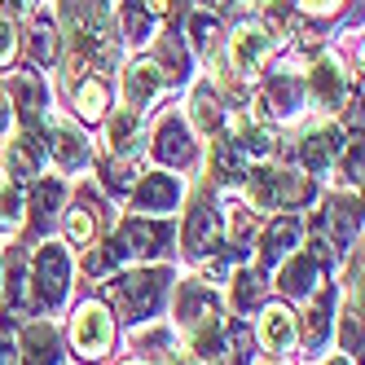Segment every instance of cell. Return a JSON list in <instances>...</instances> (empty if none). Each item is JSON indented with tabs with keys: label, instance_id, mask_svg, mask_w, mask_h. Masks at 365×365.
I'll list each match as a JSON object with an SVG mask.
<instances>
[{
	"label": "cell",
	"instance_id": "cell-35",
	"mask_svg": "<svg viewBox=\"0 0 365 365\" xmlns=\"http://www.w3.org/2000/svg\"><path fill=\"white\" fill-rule=\"evenodd\" d=\"M137 137H141V115H137V110H119V115H110V123H106V141H110L115 154H128V150L137 145Z\"/></svg>",
	"mask_w": 365,
	"mask_h": 365
},
{
	"label": "cell",
	"instance_id": "cell-28",
	"mask_svg": "<svg viewBox=\"0 0 365 365\" xmlns=\"http://www.w3.org/2000/svg\"><path fill=\"white\" fill-rule=\"evenodd\" d=\"M242 176H247V159L238 154V145L229 137H216L212 141V180L229 185V180H242Z\"/></svg>",
	"mask_w": 365,
	"mask_h": 365
},
{
	"label": "cell",
	"instance_id": "cell-22",
	"mask_svg": "<svg viewBox=\"0 0 365 365\" xmlns=\"http://www.w3.org/2000/svg\"><path fill=\"white\" fill-rule=\"evenodd\" d=\"M58 330L48 322L22 326V365H58Z\"/></svg>",
	"mask_w": 365,
	"mask_h": 365
},
{
	"label": "cell",
	"instance_id": "cell-8",
	"mask_svg": "<svg viewBox=\"0 0 365 365\" xmlns=\"http://www.w3.org/2000/svg\"><path fill=\"white\" fill-rule=\"evenodd\" d=\"M356 229H361V207L352 198H330L322 212L312 216V233H322L334 251L352 247L356 242Z\"/></svg>",
	"mask_w": 365,
	"mask_h": 365
},
{
	"label": "cell",
	"instance_id": "cell-40",
	"mask_svg": "<svg viewBox=\"0 0 365 365\" xmlns=\"http://www.w3.org/2000/svg\"><path fill=\"white\" fill-rule=\"evenodd\" d=\"M339 317H344V352L348 356H361V286L348 295V304H344V312H339Z\"/></svg>",
	"mask_w": 365,
	"mask_h": 365
},
{
	"label": "cell",
	"instance_id": "cell-37",
	"mask_svg": "<svg viewBox=\"0 0 365 365\" xmlns=\"http://www.w3.org/2000/svg\"><path fill=\"white\" fill-rule=\"evenodd\" d=\"M247 194H251V207H255V212H277V180H273V168H251Z\"/></svg>",
	"mask_w": 365,
	"mask_h": 365
},
{
	"label": "cell",
	"instance_id": "cell-3",
	"mask_svg": "<svg viewBox=\"0 0 365 365\" xmlns=\"http://www.w3.org/2000/svg\"><path fill=\"white\" fill-rule=\"evenodd\" d=\"M168 282H172L168 269H137V273H123V277L106 282V299H110V308L119 317L141 322V317H154V312H159V304L168 295Z\"/></svg>",
	"mask_w": 365,
	"mask_h": 365
},
{
	"label": "cell",
	"instance_id": "cell-31",
	"mask_svg": "<svg viewBox=\"0 0 365 365\" xmlns=\"http://www.w3.org/2000/svg\"><path fill=\"white\" fill-rule=\"evenodd\" d=\"M101 180H106L110 194H133L137 180H141V168L133 154H115V159H106V168H101Z\"/></svg>",
	"mask_w": 365,
	"mask_h": 365
},
{
	"label": "cell",
	"instance_id": "cell-16",
	"mask_svg": "<svg viewBox=\"0 0 365 365\" xmlns=\"http://www.w3.org/2000/svg\"><path fill=\"white\" fill-rule=\"evenodd\" d=\"M154 159L168 163V168H180V163L194 159V137H190V128L176 115H168L159 123V133H154Z\"/></svg>",
	"mask_w": 365,
	"mask_h": 365
},
{
	"label": "cell",
	"instance_id": "cell-44",
	"mask_svg": "<svg viewBox=\"0 0 365 365\" xmlns=\"http://www.w3.org/2000/svg\"><path fill=\"white\" fill-rule=\"evenodd\" d=\"M18 212H22V194H18V185H5L0 190V229H14Z\"/></svg>",
	"mask_w": 365,
	"mask_h": 365
},
{
	"label": "cell",
	"instance_id": "cell-9",
	"mask_svg": "<svg viewBox=\"0 0 365 365\" xmlns=\"http://www.w3.org/2000/svg\"><path fill=\"white\" fill-rule=\"evenodd\" d=\"M44 133H40V128H22V133L5 145V172L18 180V185H22V180H36L40 176V168H44Z\"/></svg>",
	"mask_w": 365,
	"mask_h": 365
},
{
	"label": "cell",
	"instance_id": "cell-48",
	"mask_svg": "<svg viewBox=\"0 0 365 365\" xmlns=\"http://www.w3.org/2000/svg\"><path fill=\"white\" fill-rule=\"evenodd\" d=\"M308 255L317 259V264H330V259H334V247L322 238V233H312V247H308Z\"/></svg>",
	"mask_w": 365,
	"mask_h": 365
},
{
	"label": "cell",
	"instance_id": "cell-32",
	"mask_svg": "<svg viewBox=\"0 0 365 365\" xmlns=\"http://www.w3.org/2000/svg\"><path fill=\"white\" fill-rule=\"evenodd\" d=\"M326 334H330V291H322L317 299H312V308L304 312V348L322 352Z\"/></svg>",
	"mask_w": 365,
	"mask_h": 365
},
{
	"label": "cell",
	"instance_id": "cell-49",
	"mask_svg": "<svg viewBox=\"0 0 365 365\" xmlns=\"http://www.w3.org/2000/svg\"><path fill=\"white\" fill-rule=\"evenodd\" d=\"M106 269H115L110 259H106V251H93V255H84V273H93V277H101Z\"/></svg>",
	"mask_w": 365,
	"mask_h": 365
},
{
	"label": "cell",
	"instance_id": "cell-5",
	"mask_svg": "<svg viewBox=\"0 0 365 365\" xmlns=\"http://www.w3.org/2000/svg\"><path fill=\"white\" fill-rule=\"evenodd\" d=\"M71 339H75V352H80V356H88V361L106 356L110 352V339H115L110 308L97 304V299H88L80 312H75V322H71Z\"/></svg>",
	"mask_w": 365,
	"mask_h": 365
},
{
	"label": "cell",
	"instance_id": "cell-42",
	"mask_svg": "<svg viewBox=\"0 0 365 365\" xmlns=\"http://www.w3.org/2000/svg\"><path fill=\"white\" fill-rule=\"evenodd\" d=\"M133 344H137L141 352L150 348V356H159L163 365L172 361V334H168V330H145V334L137 330V334H133Z\"/></svg>",
	"mask_w": 365,
	"mask_h": 365
},
{
	"label": "cell",
	"instance_id": "cell-12",
	"mask_svg": "<svg viewBox=\"0 0 365 365\" xmlns=\"http://www.w3.org/2000/svg\"><path fill=\"white\" fill-rule=\"evenodd\" d=\"M163 88H168V80H163V71L154 66V58H141V62H133V66L123 71V97H128V110H137V115Z\"/></svg>",
	"mask_w": 365,
	"mask_h": 365
},
{
	"label": "cell",
	"instance_id": "cell-19",
	"mask_svg": "<svg viewBox=\"0 0 365 365\" xmlns=\"http://www.w3.org/2000/svg\"><path fill=\"white\" fill-rule=\"evenodd\" d=\"M295 242H299V220L295 216H277L264 229V238H259V264H264V269L282 264V259L295 251Z\"/></svg>",
	"mask_w": 365,
	"mask_h": 365
},
{
	"label": "cell",
	"instance_id": "cell-21",
	"mask_svg": "<svg viewBox=\"0 0 365 365\" xmlns=\"http://www.w3.org/2000/svg\"><path fill=\"white\" fill-rule=\"evenodd\" d=\"M44 145L53 150V159H58L62 172H75V168H84V163H88V137H84L75 123H58V128H53V137H48Z\"/></svg>",
	"mask_w": 365,
	"mask_h": 365
},
{
	"label": "cell",
	"instance_id": "cell-2",
	"mask_svg": "<svg viewBox=\"0 0 365 365\" xmlns=\"http://www.w3.org/2000/svg\"><path fill=\"white\" fill-rule=\"evenodd\" d=\"M176 317L190 330L194 352L202 361H212L220 348V299H216V291L202 282H185L180 286V299H176Z\"/></svg>",
	"mask_w": 365,
	"mask_h": 365
},
{
	"label": "cell",
	"instance_id": "cell-53",
	"mask_svg": "<svg viewBox=\"0 0 365 365\" xmlns=\"http://www.w3.org/2000/svg\"><path fill=\"white\" fill-rule=\"evenodd\" d=\"M18 9H27V0H0V14H5V18L18 14Z\"/></svg>",
	"mask_w": 365,
	"mask_h": 365
},
{
	"label": "cell",
	"instance_id": "cell-56",
	"mask_svg": "<svg viewBox=\"0 0 365 365\" xmlns=\"http://www.w3.org/2000/svg\"><path fill=\"white\" fill-rule=\"evenodd\" d=\"M168 365H176V361H168Z\"/></svg>",
	"mask_w": 365,
	"mask_h": 365
},
{
	"label": "cell",
	"instance_id": "cell-55",
	"mask_svg": "<svg viewBox=\"0 0 365 365\" xmlns=\"http://www.w3.org/2000/svg\"><path fill=\"white\" fill-rule=\"evenodd\" d=\"M326 365H352V361H348V356H334V361H326Z\"/></svg>",
	"mask_w": 365,
	"mask_h": 365
},
{
	"label": "cell",
	"instance_id": "cell-38",
	"mask_svg": "<svg viewBox=\"0 0 365 365\" xmlns=\"http://www.w3.org/2000/svg\"><path fill=\"white\" fill-rule=\"evenodd\" d=\"M190 115H194V123L202 128V133H216V128H220L225 110H220V97H216V88H212V84H202V88L194 93V101H190Z\"/></svg>",
	"mask_w": 365,
	"mask_h": 365
},
{
	"label": "cell",
	"instance_id": "cell-54",
	"mask_svg": "<svg viewBox=\"0 0 365 365\" xmlns=\"http://www.w3.org/2000/svg\"><path fill=\"white\" fill-rule=\"evenodd\" d=\"M198 5H202V9H225L229 0H198Z\"/></svg>",
	"mask_w": 365,
	"mask_h": 365
},
{
	"label": "cell",
	"instance_id": "cell-4",
	"mask_svg": "<svg viewBox=\"0 0 365 365\" xmlns=\"http://www.w3.org/2000/svg\"><path fill=\"white\" fill-rule=\"evenodd\" d=\"M172 238V229L163 220H145V216H133V220H123L115 238H106V259L110 264H123V259H154Z\"/></svg>",
	"mask_w": 365,
	"mask_h": 365
},
{
	"label": "cell",
	"instance_id": "cell-18",
	"mask_svg": "<svg viewBox=\"0 0 365 365\" xmlns=\"http://www.w3.org/2000/svg\"><path fill=\"white\" fill-rule=\"evenodd\" d=\"M180 202V180L168 176V172H150L137 180V212H150V216H159V212H172V207Z\"/></svg>",
	"mask_w": 365,
	"mask_h": 365
},
{
	"label": "cell",
	"instance_id": "cell-23",
	"mask_svg": "<svg viewBox=\"0 0 365 365\" xmlns=\"http://www.w3.org/2000/svg\"><path fill=\"white\" fill-rule=\"evenodd\" d=\"M75 93V106H80V115L88 119V123H97V119H106V106H110V88H106V80H101L97 71H88L80 84L71 88Z\"/></svg>",
	"mask_w": 365,
	"mask_h": 365
},
{
	"label": "cell",
	"instance_id": "cell-13",
	"mask_svg": "<svg viewBox=\"0 0 365 365\" xmlns=\"http://www.w3.org/2000/svg\"><path fill=\"white\" fill-rule=\"evenodd\" d=\"M185 251L190 255H207V251H216L220 247V212L207 198H198L194 202V212H190V220H185Z\"/></svg>",
	"mask_w": 365,
	"mask_h": 365
},
{
	"label": "cell",
	"instance_id": "cell-11",
	"mask_svg": "<svg viewBox=\"0 0 365 365\" xmlns=\"http://www.w3.org/2000/svg\"><path fill=\"white\" fill-rule=\"evenodd\" d=\"M317 282H322V264H317L308 251H291V255L277 264V286H282L286 299L312 295V291H317Z\"/></svg>",
	"mask_w": 365,
	"mask_h": 365
},
{
	"label": "cell",
	"instance_id": "cell-20",
	"mask_svg": "<svg viewBox=\"0 0 365 365\" xmlns=\"http://www.w3.org/2000/svg\"><path fill=\"white\" fill-rule=\"evenodd\" d=\"M229 141L238 145L242 159H273V154H277V137H273V128L251 123V119H233Z\"/></svg>",
	"mask_w": 365,
	"mask_h": 365
},
{
	"label": "cell",
	"instance_id": "cell-14",
	"mask_svg": "<svg viewBox=\"0 0 365 365\" xmlns=\"http://www.w3.org/2000/svg\"><path fill=\"white\" fill-rule=\"evenodd\" d=\"M308 88H312V97H317L326 110H339V106L348 101V75H344V66H339L330 53H322L317 62H312Z\"/></svg>",
	"mask_w": 365,
	"mask_h": 365
},
{
	"label": "cell",
	"instance_id": "cell-25",
	"mask_svg": "<svg viewBox=\"0 0 365 365\" xmlns=\"http://www.w3.org/2000/svg\"><path fill=\"white\" fill-rule=\"evenodd\" d=\"M9 322H22L27 312L36 308V295H31V273H27V259L22 255H9Z\"/></svg>",
	"mask_w": 365,
	"mask_h": 365
},
{
	"label": "cell",
	"instance_id": "cell-45",
	"mask_svg": "<svg viewBox=\"0 0 365 365\" xmlns=\"http://www.w3.org/2000/svg\"><path fill=\"white\" fill-rule=\"evenodd\" d=\"M339 154H344V180L361 185V137H348Z\"/></svg>",
	"mask_w": 365,
	"mask_h": 365
},
{
	"label": "cell",
	"instance_id": "cell-24",
	"mask_svg": "<svg viewBox=\"0 0 365 365\" xmlns=\"http://www.w3.org/2000/svg\"><path fill=\"white\" fill-rule=\"evenodd\" d=\"M259 339H264L269 352H286L295 344V312L291 308H264V322H259Z\"/></svg>",
	"mask_w": 365,
	"mask_h": 365
},
{
	"label": "cell",
	"instance_id": "cell-52",
	"mask_svg": "<svg viewBox=\"0 0 365 365\" xmlns=\"http://www.w3.org/2000/svg\"><path fill=\"white\" fill-rule=\"evenodd\" d=\"M0 365H22V361H18V352L5 344V339H0Z\"/></svg>",
	"mask_w": 365,
	"mask_h": 365
},
{
	"label": "cell",
	"instance_id": "cell-34",
	"mask_svg": "<svg viewBox=\"0 0 365 365\" xmlns=\"http://www.w3.org/2000/svg\"><path fill=\"white\" fill-rule=\"evenodd\" d=\"M273 180H277V207H304L308 198H312V176H304V172H273Z\"/></svg>",
	"mask_w": 365,
	"mask_h": 365
},
{
	"label": "cell",
	"instance_id": "cell-51",
	"mask_svg": "<svg viewBox=\"0 0 365 365\" xmlns=\"http://www.w3.org/2000/svg\"><path fill=\"white\" fill-rule=\"evenodd\" d=\"M344 0H299V9H308V14H334Z\"/></svg>",
	"mask_w": 365,
	"mask_h": 365
},
{
	"label": "cell",
	"instance_id": "cell-50",
	"mask_svg": "<svg viewBox=\"0 0 365 365\" xmlns=\"http://www.w3.org/2000/svg\"><path fill=\"white\" fill-rule=\"evenodd\" d=\"M9 123H14V106H9V93H5V84H0V137L9 133Z\"/></svg>",
	"mask_w": 365,
	"mask_h": 365
},
{
	"label": "cell",
	"instance_id": "cell-46",
	"mask_svg": "<svg viewBox=\"0 0 365 365\" xmlns=\"http://www.w3.org/2000/svg\"><path fill=\"white\" fill-rule=\"evenodd\" d=\"M269 22H273V27H282V31H299V14L291 5H282V0H273V5H269Z\"/></svg>",
	"mask_w": 365,
	"mask_h": 365
},
{
	"label": "cell",
	"instance_id": "cell-29",
	"mask_svg": "<svg viewBox=\"0 0 365 365\" xmlns=\"http://www.w3.org/2000/svg\"><path fill=\"white\" fill-rule=\"evenodd\" d=\"M255 339H251V326L247 322H233L229 330H225V339H220V348H216V356L225 361V365H251L255 361Z\"/></svg>",
	"mask_w": 365,
	"mask_h": 365
},
{
	"label": "cell",
	"instance_id": "cell-27",
	"mask_svg": "<svg viewBox=\"0 0 365 365\" xmlns=\"http://www.w3.org/2000/svg\"><path fill=\"white\" fill-rule=\"evenodd\" d=\"M119 31L128 44H145L154 36V14L145 9V0H119Z\"/></svg>",
	"mask_w": 365,
	"mask_h": 365
},
{
	"label": "cell",
	"instance_id": "cell-43",
	"mask_svg": "<svg viewBox=\"0 0 365 365\" xmlns=\"http://www.w3.org/2000/svg\"><path fill=\"white\" fill-rule=\"evenodd\" d=\"M190 36H194V44H198V53H207V58H216V22H212V14H194L190 18Z\"/></svg>",
	"mask_w": 365,
	"mask_h": 365
},
{
	"label": "cell",
	"instance_id": "cell-15",
	"mask_svg": "<svg viewBox=\"0 0 365 365\" xmlns=\"http://www.w3.org/2000/svg\"><path fill=\"white\" fill-rule=\"evenodd\" d=\"M339 150H344V133H339V128H317V133H308V137L299 141L304 172H308V176H326L330 163L339 159Z\"/></svg>",
	"mask_w": 365,
	"mask_h": 365
},
{
	"label": "cell",
	"instance_id": "cell-33",
	"mask_svg": "<svg viewBox=\"0 0 365 365\" xmlns=\"http://www.w3.org/2000/svg\"><path fill=\"white\" fill-rule=\"evenodd\" d=\"M62 229H66V242L75 247H88L93 242V233H97V202H80V207H71V212L62 216Z\"/></svg>",
	"mask_w": 365,
	"mask_h": 365
},
{
	"label": "cell",
	"instance_id": "cell-47",
	"mask_svg": "<svg viewBox=\"0 0 365 365\" xmlns=\"http://www.w3.org/2000/svg\"><path fill=\"white\" fill-rule=\"evenodd\" d=\"M14 48H18L14 27H9V18H0V62H9V58H14Z\"/></svg>",
	"mask_w": 365,
	"mask_h": 365
},
{
	"label": "cell",
	"instance_id": "cell-7",
	"mask_svg": "<svg viewBox=\"0 0 365 365\" xmlns=\"http://www.w3.org/2000/svg\"><path fill=\"white\" fill-rule=\"evenodd\" d=\"M31 282H36V299H44V304H62L66 299V286H71V255H66V247H40L36 251V273H31Z\"/></svg>",
	"mask_w": 365,
	"mask_h": 365
},
{
	"label": "cell",
	"instance_id": "cell-36",
	"mask_svg": "<svg viewBox=\"0 0 365 365\" xmlns=\"http://www.w3.org/2000/svg\"><path fill=\"white\" fill-rule=\"evenodd\" d=\"M27 48H31V58H36L40 66H53V62H58V31H53V22H48V18H36V22H31Z\"/></svg>",
	"mask_w": 365,
	"mask_h": 365
},
{
	"label": "cell",
	"instance_id": "cell-1",
	"mask_svg": "<svg viewBox=\"0 0 365 365\" xmlns=\"http://www.w3.org/2000/svg\"><path fill=\"white\" fill-rule=\"evenodd\" d=\"M58 18H62L66 40H71V58L88 62L97 75L115 62L110 5H106V0H58Z\"/></svg>",
	"mask_w": 365,
	"mask_h": 365
},
{
	"label": "cell",
	"instance_id": "cell-41",
	"mask_svg": "<svg viewBox=\"0 0 365 365\" xmlns=\"http://www.w3.org/2000/svg\"><path fill=\"white\" fill-rule=\"evenodd\" d=\"M259 299H264V282H259V273H238L233 277V308L238 312H251Z\"/></svg>",
	"mask_w": 365,
	"mask_h": 365
},
{
	"label": "cell",
	"instance_id": "cell-6",
	"mask_svg": "<svg viewBox=\"0 0 365 365\" xmlns=\"http://www.w3.org/2000/svg\"><path fill=\"white\" fill-rule=\"evenodd\" d=\"M269 53H273V31H269V22H255V18H247V22H238L233 27V36H229V62H233V71H259L269 62Z\"/></svg>",
	"mask_w": 365,
	"mask_h": 365
},
{
	"label": "cell",
	"instance_id": "cell-26",
	"mask_svg": "<svg viewBox=\"0 0 365 365\" xmlns=\"http://www.w3.org/2000/svg\"><path fill=\"white\" fill-rule=\"evenodd\" d=\"M62 198H66V185H62L58 176H36V190H31V220L44 229L48 220L58 216Z\"/></svg>",
	"mask_w": 365,
	"mask_h": 365
},
{
	"label": "cell",
	"instance_id": "cell-17",
	"mask_svg": "<svg viewBox=\"0 0 365 365\" xmlns=\"http://www.w3.org/2000/svg\"><path fill=\"white\" fill-rule=\"evenodd\" d=\"M304 101V84L291 80V75H269V84L259 88V110L269 119H291Z\"/></svg>",
	"mask_w": 365,
	"mask_h": 365
},
{
	"label": "cell",
	"instance_id": "cell-39",
	"mask_svg": "<svg viewBox=\"0 0 365 365\" xmlns=\"http://www.w3.org/2000/svg\"><path fill=\"white\" fill-rule=\"evenodd\" d=\"M251 238H255V212L251 207H229V255L251 251Z\"/></svg>",
	"mask_w": 365,
	"mask_h": 365
},
{
	"label": "cell",
	"instance_id": "cell-30",
	"mask_svg": "<svg viewBox=\"0 0 365 365\" xmlns=\"http://www.w3.org/2000/svg\"><path fill=\"white\" fill-rule=\"evenodd\" d=\"M154 66L163 71L168 84L185 80L190 75V53H185V44H180V36H159V58H154Z\"/></svg>",
	"mask_w": 365,
	"mask_h": 365
},
{
	"label": "cell",
	"instance_id": "cell-10",
	"mask_svg": "<svg viewBox=\"0 0 365 365\" xmlns=\"http://www.w3.org/2000/svg\"><path fill=\"white\" fill-rule=\"evenodd\" d=\"M5 93H9V106H14V115L22 119V128H40L44 106H48V93H44V84H40V75H31V71L9 75Z\"/></svg>",
	"mask_w": 365,
	"mask_h": 365
}]
</instances>
